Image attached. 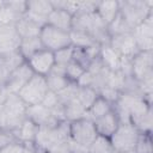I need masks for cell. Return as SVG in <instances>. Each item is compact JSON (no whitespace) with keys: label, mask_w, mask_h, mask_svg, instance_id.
<instances>
[{"label":"cell","mask_w":153,"mask_h":153,"mask_svg":"<svg viewBox=\"0 0 153 153\" xmlns=\"http://www.w3.org/2000/svg\"><path fill=\"white\" fill-rule=\"evenodd\" d=\"M118 4L120 14L131 30L153 13V0H124Z\"/></svg>","instance_id":"cell-1"},{"label":"cell","mask_w":153,"mask_h":153,"mask_svg":"<svg viewBox=\"0 0 153 153\" xmlns=\"http://www.w3.org/2000/svg\"><path fill=\"white\" fill-rule=\"evenodd\" d=\"M140 134L141 133L136 129L134 124L127 122V123H120L115 133L109 139L111 141L115 152L126 153L134 151Z\"/></svg>","instance_id":"cell-2"},{"label":"cell","mask_w":153,"mask_h":153,"mask_svg":"<svg viewBox=\"0 0 153 153\" xmlns=\"http://www.w3.org/2000/svg\"><path fill=\"white\" fill-rule=\"evenodd\" d=\"M97 135L93 121L87 117L69 122V140L76 146L88 148Z\"/></svg>","instance_id":"cell-3"},{"label":"cell","mask_w":153,"mask_h":153,"mask_svg":"<svg viewBox=\"0 0 153 153\" xmlns=\"http://www.w3.org/2000/svg\"><path fill=\"white\" fill-rule=\"evenodd\" d=\"M48 92V86L45 81V76L33 74V76L22 87V90L17 93L27 106L41 104L45 93Z\"/></svg>","instance_id":"cell-4"},{"label":"cell","mask_w":153,"mask_h":153,"mask_svg":"<svg viewBox=\"0 0 153 153\" xmlns=\"http://www.w3.org/2000/svg\"><path fill=\"white\" fill-rule=\"evenodd\" d=\"M39 39L42 42L43 48L53 53L72 45L69 32L56 29L49 24H45L44 26H42L39 32Z\"/></svg>","instance_id":"cell-5"},{"label":"cell","mask_w":153,"mask_h":153,"mask_svg":"<svg viewBox=\"0 0 153 153\" xmlns=\"http://www.w3.org/2000/svg\"><path fill=\"white\" fill-rule=\"evenodd\" d=\"M139 51H153V13L131 30Z\"/></svg>","instance_id":"cell-6"},{"label":"cell","mask_w":153,"mask_h":153,"mask_svg":"<svg viewBox=\"0 0 153 153\" xmlns=\"http://www.w3.org/2000/svg\"><path fill=\"white\" fill-rule=\"evenodd\" d=\"M131 76L136 81L153 78V51H139L131 59Z\"/></svg>","instance_id":"cell-7"},{"label":"cell","mask_w":153,"mask_h":153,"mask_svg":"<svg viewBox=\"0 0 153 153\" xmlns=\"http://www.w3.org/2000/svg\"><path fill=\"white\" fill-rule=\"evenodd\" d=\"M26 63L29 65V67L32 69L35 74L47 76L50 73L53 66L55 65L54 53L43 48L39 51L35 53L32 56H30L26 60Z\"/></svg>","instance_id":"cell-8"},{"label":"cell","mask_w":153,"mask_h":153,"mask_svg":"<svg viewBox=\"0 0 153 153\" xmlns=\"http://www.w3.org/2000/svg\"><path fill=\"white\" fill-rule=\"evenodd\" d=\"M33 74L35 73L25 61L24 63H22L19 67H17L14 71H12L8 74L4 87L10 93H18L22 90V87L33 76Z\"/></svg>","instance_id":"cell-9"},{"label":"cell","mask_w":153,"mask_h":153,"mask_svg":"<svg viewBox=\"0 0 153 153\" xmlns=\"http://www.w3.org/2000/svg\"><path fill=\"white\" fill-rule=\"evenodd\" d=\"M109 44H110L122 57L133 59V57L139 53V49H137V47H136V43H135V39H134L131 32L110 37Z\"/></svg>","instance_id":"cell-10"},{"label":"cell","mask_w":153,"mask_h":153,"mask_svg":"<svg viewBox=\"0 0 153 153\" xmlns=\"http://www.w3.org/2000/svg\"><path fill=\"white\" fill-rule=\"evenodd\" d=\"M26 117L32 120L38 127H56L60 123V121H57L53 116L51 111L49 109L44 108L42 104L27 106Z\"/></svg>","instance_id":"cell-11"},{"label":"cell","mask_w":153,"mask_h":153,"mask_svg":"<svg viewBox=\"0 0 153 153\" xmlns=\"http://www.w3.org/2000/svg\"><path fill=\"white\" fill-rule=\"evenodd\" d=\"M93 124H94V128H96L98 135L110 137L115 133L117 127L120 126V120H118V117H117V115L112 108L111 111H109L104 116L93 121Z\"/></svg>","instance_id":"cell-12"},{"label":"cell","mask_w":153,"mask_h":153,"mask_svg":"<svg viewBox=\"0 0 153 153\" xmlns=\"http://www.w3.org/2000/svg\"><path fill=\"white\" fill-rule=\"evenodd\" d=\"M121 55L109 44H100L99 49V60L104 68L110 72H118L121 67Z\"/></svg>","instance_id":"cell-13"},{"label":"cell","mask_w":153,"mask_h":153,"mask_svg":"<svg viewBox=\"0 0 153 153\" xmlns=\"http://www.w3.org/2000/svg\"><path fill=\"white\" fill-rule=\"evenodd\" d=\"M26 109L27 105L17 93H10L4 104L2 111L11 117H25Z\"/></svg>","instance_id":"cell-14"},{"label":"cell","mask_w":153,"mask_h":153,"mask_svg":"<svg viewBox=\"0 0 153 153\" xmlns=\"http://www.w3.org/2000/svg\"><path fill=\"white\" fill-rule=\"evenodd\" d=\"M47 24L62 31L71 32L73 26V16L63 10H53L47 18Z\"/></svg>","instance_id":"cell-15"},{"label":"cell","mask_w":153,"mask_h":153,"mask_svg":"<svg viewBox=\"0 0 153 153\" xmlns=\"http://www.w3.org/2000/svg\"><path fill=\"white\" fill-rule=\"evenodd\" d=\"M37 130H38V126L29 117H25L20 127L14 131V135L19 142L30 143V142H35Z\"/></svg>","instance_id":"cell-16"},{"label":"cell","mask_w":153,"mask_h":153,"mask_svg":"<svg viewBox=\"0 0 153 153\" xmlns=\"http://www.w3.org/2000/svg\"><path fill=\"white\" fill-rule=\"evenodd\" d=\"M97 14L102 19V22L108 26L120 13V4L118 1H98Z\"/></svg>","instance_id":"cell-17"},{"label":"cell","mask_w":153,"mask_h":153,"mask_svg":"<svg viewBox=\"0 0 153 153\" xmlns=\"http://www.w3.org/2000/svg\"><path fill=\"white\" fill-rule=\"evenodd\" d=\"M42 26L37 25L32 20L27 19L26 17H22L17 23H16V30L17 35L19 36L20 39L23 38H31V37H39Z\"/></svg>","instance_id":"cell-18"},{"label":"cell","mask_w":153,"mask_h":153,"mask_svg":"<svg viewBox=\"0 0 153 153\" xmlns=\"http://www.w3.org/2000/svg\"><path fill=\"white\" fill-rule=\"evenodd\" d=\"M63 114H65V120L67 122H73L87 117L86 109L76 100V98L63 105Z\"/></svg>","instance_id":"cell-19"},{"label":"cell","mask_w":153,"mask_h":153,"mask_svg":"<svg viewBox=\"0 0 153 153\" xmlns=\"http://www.w3.org/2000/svg\"><path fill=\"white\" fill-rule=\"evenodd\" d=\"M69 37H71V44L72 47L76 48V49H87L94 44H97L98 42L87 32L85 31H79V30H72L69 32Z\"/></svg>","instance_id":"cell-20"},{"label":"cell","mask_w":153,"mask_h":153,"mask_svg":"<svg viewBox=\"0 0 153 153\" xmlns=\"http://www.w3.org/2000/svg\"><path fill=\"white\" fill-rule=\"evenodd\" d=\"M112 108H114V105L111 103H109L108 100H105L104 98L98 96L97 99L93 102V104L87 110V118H90L91 121H96L97 118H99V117L104 116L105 114H108L109 111H111Z\"/></svg>","instance_id":"cell-21"},{"label":"cell","mask_w":153,"mask_h":153,"mask_svg":"<svg viewBox=\"0 0 153 153\" xmlns=\"http://www.w3.org/2000/svg\"><path fill=\"white\" fill-rule=\"evenodd\" d=\"M41 49H43V45H42V42H41L39 37H31V38L20 39L18 51L20 53V55L26 61L30 56H32L35 53L39 51Z\"/></svg>","instance_id":"cell-22"},{"label":"cell","mask_w":153,"mask_h":153,"mask_svg":"<svg viewBox=\"0 0 153 153\" xmlns=\"http://www.w3.org/2000/svg\"><path fill=\"white\" fill-rule=\"evenodd\" d=\"M98 97V92L97 90H94L93 87H79L78 86V91H76V100L86 109V111L88 110V108L93 104V102L97 99Z\"/></svg>","instance_id":"cell-23"},{"label":"cell","mask_w":153,"mask_h":153,"mask_svg":"<svg viewBox=\"0 0 153 153\" xmlns=\"http://www.w3.org/2000/svg\"><path fill=\"white\" fill-rule=\"evenodd\" d=\"M24 62H25V60L20 55L19 51H14V53L0 56V67H2L8 74Z\"/></svg>","instance_id":"cell-24"},{"label":"cell","mask_w":153,"mask_h":153,"mask_svg":"<svg viewBox=\"0 0 153 153\" xmlns=\"http://www.w3.org/2000/svg\"><path fill=\"white\" fill-rule=\"evenodd\" d=\"M114 152L115 149L111 145L110 139L102 135H97V137L87 148V153H114Z\"/></svg>","instance_id":"cell-25"},{"label":"cell","mask_w":153,"mask_h":153,"mask_svg":"<svg viewBox=\"0 0 153 153\" xmlns=\"http://www.w3.org/2000/svg\"><path fill=\"white\" fill-rule=\"evenodd\" d=\"M27 2V11L36 13L42 17H47L53 12V6L50 0H29Z\"/></svg>","instance_id":"cell-26"},{"label":"cell","mask_w":153,"mask_h":153,"mask_svg":"<svg viewBox=\"0 0 153 153\" xmlns=\"http://www.w3.org/2000/svg\"><path fill=\"white\" fill-rule=\"evenodd\" d=\"M106 31H108L109 36L112 37V36H118V35H123V33H129V32H131V29L127 24V22L123 19V17L118 13V16L106 26Z\"/></svg>","instance_id":"cell-27"},{"label":"cell","mask_w":153,"mask_h":153,"mask_svg":"<svg viewBox=\"0 0 153 153\" xmlns=\"http://www.w3.org/2000/svg\"><path fill=\"white\" fill-rule=\"evenodd\" d=\"M45 81H47L48 90L51 92H55V93L61 92L65 87H67L69 85V82H72L65 75H57V74H53V73H49L45 76Z\"/></svg>","instance_id":"cell-28"},{"label":"cell","mask_w":153,"mask_h":153,"mask_svg":"<svg viewBox=\"0 0 153 153\" xmlns=\"http://www.w3.org/2000/svg\"><path fill=\"white\" fill-rule=\"evenodd\" d=\"M20 38L16 36H0V56L18 51Z\"/></svg>","instance_id":"cell-29"},{"label":"cell","mask_w":153,"mask_h":153,"mask_svg":"<svg viewBox=\"0 0 153 153\" xmlns=\"http://www.w3.org/2000/svg\"><path fill=\"white\" fill-rule=\"evenodd\" d=\"M85 71H86V68L84 66H81L79 62L72 60L66 66V78L72 82H76L78 79L84 74Z\"/></svg>","instance_id":"cell-30"},{"label":"cell","mask_w":153,"mask_h":153,"mask_svg":"<svg viewBox=\"0 0 153 153\" xmlns=\"http://www.w3.org/2000/svg\"><path fill=\"white\" fill-rule=\"evenodd\" d=\"M133 152L134 153H153L152 134H140Z\"/></svg>","instance_id":"cell-31"},{"label":"cell","mask_w":153,"mask_h":153,"mask_svg":"<svg viewBox=\"0 0 153 153\" xmlns=\"http://www.w3.org/2000/svg\"><path fill=\"white\" fill-rule=\"evenodd\" d=\"M73 55H74V47H72V45L63 48V49H60V50L54 53L55 63L61 65V66H67L73 60Z\"/></svg>","instance_id":"cell-32"},{"label":"cell","mask_w":153,"mask_h":153,"mask_svg":"<svg viewBox=\"0 0 153 153\" xmlns=\"http://www.w3.org/2000/svg\"><path fill=\"white\" fill-rule=\"evenodd\" d=\"M22 17L18 16L14 11H12L5 1L2 2V6L0 7V25L2 24H16Z\"/></svg>","instance_id":"cell-33"},{"label":"cell","mask_w":153,"mask_h":153,"mask_svg":"<svg viewBox=\"0 0 153 153\" xmlns=\"http://www.w3.org/2000/svg\"><path fill=\"white\" fill-rule=\"evenodd\" d=\"M45 153H73V143L69 139L60 140L44 151Z\"/></svg>","instance_id":"cell-34"},{"label":"cell","mask_w":153,"mask_h":153,"mask_svg":"<svg viewBox=\"0 0 153 153\" xmlns=\"http://www.w3.org/2000/svg\"><path fill=\"white\" fill-rule=\"evenodd\" d=\"M76 91H78V85L75 82H69V85L67 87H65L61 92L57 93L59 96V99H60V103L62 105H65L66 103L75 99L76 97Z\"/></svg>","instance_id":"cell-35"},{"label":"cell","mask_w":153,"mask_h":153,"mask_svg":"<svg viewBox=\"0 0 153 153\" xmlns=\"http://www.w3.org/2000/svg\"><path fill=\"white\" fill-rule=\"evenodd\" d=\"M97 92H98V96H100L102 98H104L105 100L111 103L112 105L118 100V98L121 96L120 91H117V90H115L112 87H109V86H104L100 90H98Z\"/></svg>","instance_id":"cell-36"},{"label":"cell","mask_w":153,"mask_h":153,"mask_svg":"<svg viewBox=\"0 0 153 153\" xmlns=\"http://www.w3.org/2000/svg\"><path fill=\"white\" fill-rule=\"evenodd\" d=\"M4 1L12 11H14L20 17H23L27 11V2L24 0H4Z\"/></svg>","instance_id":"cell-37"},{"label":"cell","mask_w":153,"mask_h":153,"mask_svg":"<svg viewBox=\"0 0 153 153\" xmlns=\"http://www.w3.org/2000/svg\"><path fill=\"white\" fill-rule=\"evenodd\" d=\"M41 104H42L44 108H47V109H49V110H53L54 108H56V106L60 105L61 103H60V99H59L57 93L51 92V91L48 90V92L45 93V96H44V98L42 99Z\"/></svg>","instance_id":"cell-38"},{"label":"cell","mask_w":153,"mask_h":153,"mask_svg":"<svg viewBox=\"0 0 153 153\" xmlns=\"http://www.w3.org/2000/svg\"><path fill=\"white\" fill-rule=\"evenodd\" d=\"M97 6H98V1H79V7H78L76 14L94 13L97 11Z\"/></svg>","instance_id":"cell-39"},{"label":"cell","mask_w":153,"mask_h":153,"mask_svg":"<svg viewBox=\"0 0 153 153\" xmlns=\"http://www.w3.org/2000/svg\"><path fill=\"white\" fill-rule=\"evenodd\" d=\"M13 141H18V140L16 139V135L12 131L0 129V148L7 146L8 143H11Z\"/></svg>","instance_id":"cell-40"},{"label":"cell","mask_w":153,"mask_h":153,"mask_svg":"<svg viewBox=\"0 0 153 153\" xmlns=\"http://www.w3.org/2000/svg\"><path fill=\"white\" fill-rule=\"evenodd\" d=\"M0 153H23V143L19 141H13L0 148Z\"/></svg>","instance_id":"cell-41"},{"label":"cell","mask_w":153,"mask_h":153,"mask_svg":"<svg viewBox=\"0 0 153 153\" xmlns=\"http://www.w3.org/2000/svg\"><path fill=\"white\" fill-rule=\"evenodd\" d=\"M92 82H93V75L88 72V71H85L84 74L78 79V81L75 82L79 87H87V86H92Z\"/></svg>","instance_id":"cell-42"},{"label":"cell","mask_w":153,"mask_h":153,"mask_svg":"<svg viewBox=\"0 0 153 153\" xmlns=\"http://www.w3.org/2000/svg\"><path fill=\"white\" fill-rule=\"evenodd\" d=\"M16 24H2L0 25V36H16Z\"/></svg>","instance_id":"cell-43"},{"label":"cell","mask_w":153,"mask_h":153,"mask_svg":"<svg viewBox=\"0 0 153 153\" xmlns=\"http://www.w3.org/2000/svg\"><path fill=\"white\" fill-rule=\"evenodd\" d=\"M23 153H45V152L36 147L33 142H30V143H23Z\"/></svg>","instance_id":"cell-44"},{"label":"cell","mask_w":153,"mask_h":153,"mask_svg":"<svg viewBox=\"0 0 153 153\" xmlns=\"http://www.w3.org/2000/svg\"><path fill=\"white\" fill-rule=\"evenodd\" d=\"M7 76H8V73L2 67H0V84L1 85H5V81H6Z\"/></svg>","instance_id":"cell-45"},{"label":"cell","mask_w":153,"mask_h":153,"mask_svg":"<svg viewBox=\"0 0 153 153\" xmlns=\"http://www.w3.org/2000/svg\"><path fill=\"white\" fill-rule=\"evenodd\" d=\"M73 153H87V148H84V147H80L73 143Z\"/></svg>","instance_id":"cell-46"},{"label":"cell","mask_w":153,"mask_h":153,"mask_svg":"<svg viewBox=\"0 0 153 153\" xmlns=\"http://www.w3.org/2000/svg\"><path fill=\"white\" fill-rule=\"evenodd\" d=\"M2 2H4V0H0V7L2 6Z\"/></svg>","instance_id":"cell-47"},{"label":"cell","mask_w":153,"mask_h":153,"mask_svg":"<svg viewBox=\"0 0 153 153\" xmlns=\"http://www.w3.org/2000/svg\"><path fill=\"white\" fill-rule=\"evenodd\" d=\"M2 88H4V85H1V84H0V91H1Z\"/></svg>","instance_id":"cell-48"},{"label":"cell","mask_w":153,"mask_h":153,"mask_svg":"<svg viewBox=\"0 0 153 153\" xmlns=\"http://www.w3.org/2000/svg\"><path fill=\"white\" fill-rule=\"evenodd\" d=\"M126 153H134V152H133V151H131V152H126Z\"/></svg>","instance_id":"cell-49"},{"label":"cell","mask_w":153,"mask_h":153,"mask_svg":"<svg viewBox=\"0 0 153 153\" xmlns=\"http://www.w3.org/2000/svg\"><path fill=\"white\" fill-rule=\"evenodd\" d=\"M114 153H118V152H114Z\"/></svg>","instance_id":"cell-50"}]
</instances>
